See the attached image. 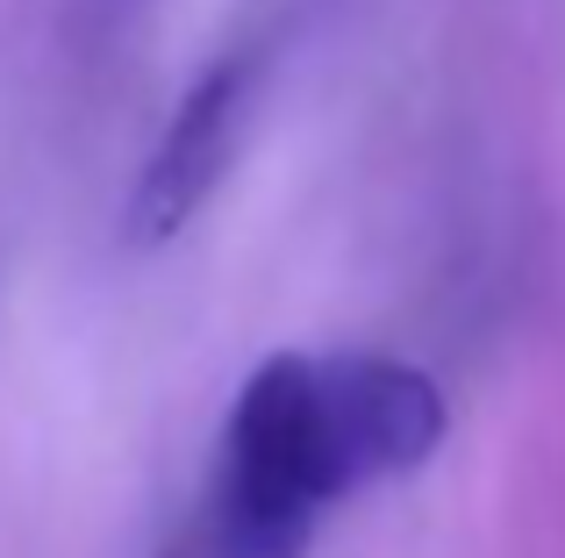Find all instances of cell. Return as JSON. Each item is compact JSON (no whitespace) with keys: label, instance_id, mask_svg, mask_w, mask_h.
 <instances>
[{"label":"cell","instance_id":"obj_1","mask_svg":"<svg viewBox=\"0 0 565 558\" xmlns=\"http://www.w3.org/2000/svg\"><path fill=\"white\" fill-rule=\"evenodd\" d=\"M451 408L408 358L273 351L222 416L201 523L172 558H308L344 494L437 459Z\"/></svg>","mask_w":565,"mask_h":558},{"label":"cell","instance_id":"obj_2","mask_svg":"<svg viewBox=\"0 0 565 558\" xmlns=\"http://www.w3.org/2000/svg\"><path fill=\"white\" fill-rule=\"evenodd\" d=\"M265 43H236V51L207 57L193 72V86L180 94V108L166 115L158 143L143 151L137 180L122 201V251H166L180 244L201 208L222 194V180L244 158V137L258 122V94H265Z\"/></svg>","mask_w":565,"mask_h":558},{"label":"cell","instance_id":"obj_3","mask_svg":"<svg viewBox=\"0 0 565 558\" xmlns=\"http://www.w3.org/2000/svg\"><path fill=\"white\" fill-rule=\"evenodd\" d=\"M108 8H143V0H108Z\"/></svg>","mask_w":565,"mask_h":558}]
</instances>
